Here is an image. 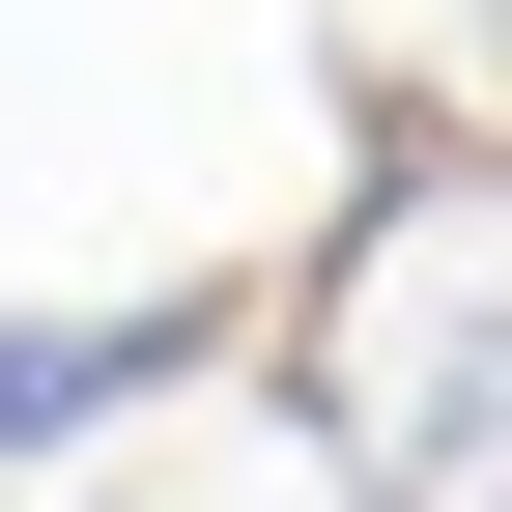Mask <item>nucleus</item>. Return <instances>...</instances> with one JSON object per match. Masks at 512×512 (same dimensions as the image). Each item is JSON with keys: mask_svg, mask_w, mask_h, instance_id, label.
I'll use <instances>...</instances> for the list:
<instances>
[{"mask_svg": "<svg viewBox=\"0 0 512 512\" xmlns=\"http://www.w3.org/2000/svg\"><path fill=\"white\" fill-rule=\"evenodd\" d=\"M285 427H313L342 512H456V484H512V143L370 114L342 228H313V285H285Z\"/></svg>", "mask_w": 512, "mask_h": 512, "instance_id": "f257e3e1", "label": "nucleus"}, {"mask_svg": "<svg viewBox=\"0 0 512 512\" xmlns=\"http://www.w3.org/2000/svg\"><path fill=\"white\" fill-rule=\"evenodd\" d=\"M256 285H29L0 313V484H114L171 427V370H228Z\"/></svg>", "mask_w": 512, "mask_h": 512, "instance_id": "f03ea898", "label": "nucleus"}, {"mask_svg": "<svg viewBox=\"0 0 512 512\" xmlns=\"http://www.w3.org/2000/svg\"><path fill=\"white\" fill-rule=\"evenodd\" d=\"M57 512H143V484H57Z\"/></svg>", "mask_w": 512, "mask_h": 512, "instance_id": "7ed1b4c3", "label": "nucleus"}, {"mask_svg": "<svg viewBox=\"0 0 512 512\" xmlns=\"http://www.w3.org/2000/svg\"><path fill=\"white\" fill-rule=\"evenodd\" d=\"M456 512H512V484H456Z\"/></svg>", "mask_w": 512, "mask_h": 512, "instance_id": "20e7f679", "label": "nucleus"}, {"mask_svg": "<svg viewBox=\"0 0 512 512\" xmlns=\"http://www.w3.org/2000/svg\"><path fill=\"white\" fill-rule=\"evenodd\" d=\"M484 29H512V0H484Z\"/></svg>", "mask_w": 512, "mask_h": 512, "instance_id": "39448f33", "label": "nucleus"}]
</instances>
